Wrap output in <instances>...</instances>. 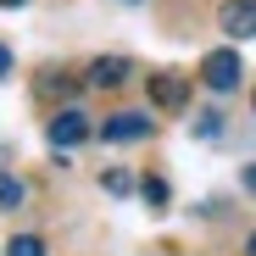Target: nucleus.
<instances>
[{"instance_id":"nucleus-1","label":"nucleus","mask_w":256,"mask_h":256,"mask_svg":"<svg viewBox=\"0 0 256 256\" xmlns=\"http://www.w3.org/2000/svg\"><path fill=\"white\" fill-rule=\"evenodd\" d=\"M95 134H100L106 145H140V140L156 134V117H145V112H112Z\"/></svg>"},{"instance_id":"nucleus-2","label":"nucleus","mask_w":256,"mask_h":256,"mask_svg":"<svg viewBox=\"0 0 256 256\" xmlns=\"http://www.w3.org/2000/svg\"><path fill=\"white\" fill-rule=\"evenodd\" d=\"M90 134H95V128H90V117H84L78 106H62V112L45 122V140H50V150H62V156H67L72 145H84Z\"/></svg>"},{"instance_id":"nucleus-3","label":"nucleus","mask_w":256,"mask_h":256,"mask_svg":"<svg viewBox=\"0 0 256 256\" xmlns=\"http://www.w3.org/2000/svg\"><path fill=\"white\" fill-rule=\"evenodd\" d=\"M240 72H245L240 50H206V62H200V78H206V90H218V95L240 90Z\"/></svg>"},{"instance_id":"nucleus-4","label":"nucleus","mask_w":256,"mask_h":256,"mask_svg":"<svg viewBox=\"0 0 256 256\" xmlns=\"http://www.w3.org/2000/svg\"><path fill=\"white\" fill-rule=\"evenodd\" d=\"M150 106L184 112V106H190V78H184V72H150Z\"/></svg>"},{"instance_id":"nucleus-5","label":"nucleus","mask_w":256,"mask_h":256,"mask_svg":"<svg viewBox=\"0 0 256 256\" xmlns=\"http://www.w3.org/2000/svg\"><path fill=\"white\" fill-rule=\"evenodd\" d=\"M218 28L228 39H256V0H223L218 6Z\"/></svg>"},{"instance_id":"nucleus-6","label":"nucleus","mask_w":256,"mask_h":256,"mask_svg":"<svg viewBox=\"0 0 256 256\" xmlns=\"http://www.w3.org/2000/svg\"><path fill=\"white\" fill-rule=\"evenodd\" d=\"M128 72H134L128 56H95V62H90V84H95V90H117Z\"/></svg>"},{"instance_id":"nucleus-7","label":"nucleus","mask_w":256,"mask_h":256,"mask_svg":"<svg viewBox=\"0 0 256 256\" xmlns=\"http://www.w3.org/2000/svg\"><path fill=\"white\" fill-rule=\"evenodd\" d=\"M34 95H39V100H67V95H78V78L50 67V72H39V78H34Z\"/></svg>"},{"instance_id":"nucleus-8","label":"nucleus","mask_w":256,"mask_h":256,"mask_svg":"<svg viewBox=\"0 0 256 256\" xmlns=\"http://www.w3.org/2000/svg\"><path fill=\"white\" fill-rule=\"evenodd\" d=\"M140 195H145V206H150V212H167V200H173V190H167V178H162V173H145V178H140Z\"/></svg>"},{"instance_id":"nucleus-9","label":"nucleus","mask_w":256,"mask_h":256,"mask_svg":"<svg viewBox=\"0 0 256 256\" xmlns=\"http://www.w3.org/2000/svg\"><path fill=\"white\" fill-rule=\"evenodd\" d=\"M28 200V190H22V178H12V173H0V212H17Z\"/></svg>"},{"instance_id":"nucleus-10","label":"nucleus","mask_w":256,"mask_h":256,"mask_svg":"<svg viewBox=\"0 0 256 256\" xmlns=\"http://www.w3.org/2000/svg\"><path fill=\"white\" fill-rule=\"evenodd\" d=\"M6 256H45V240H39V234H12L6 240Z\"/></svg>"},{"instance_id":"nucleus-11","label":"nucleus","mask_w":256,"mask_h":256,"mask_svg":"<svg viewBox=\"0 0 256 256\" xmlns=\"http://www.w3.org/2000/svg\"><path fill=\"white\" fill-rule=\"evenodd\" d=\"M100 190H106V195H128V190H134V173H122V167H106V173H100Z\"/></svg>"},{"instance_id":"nucleus-12","label":"nucleus","mask_w":256,"mask_h":256,"mask_svg":"<svg viewBox=\"0 0 256 256\" xmlns=\"http://www.w3.org/2000/svg\"><path fill=\"white\" fill-rule=\"evenodd\" d=\"M223 134V112H200L195 117V140H218Z\"/></svg>"},{"instance_id":"nucleus-13","label":"nucleus","mask_w":256,"mask_h":256,"mask_svg":"<svg viewBox=\"0 0 256 256\" xmlns=\"http://www.w3.org/2000/svg\"><path fill=\"white\" fill-rule=\"evenodd\" d=\"M240 184H245V190L256 195V162H250V167H245V173H240Z\"/></svg>"},{"instance_id":"nucleus-14","label":"nucleus","mask_w":256,"mask_h":256,"mask_svg":"<svg viewBox=\"0 0 256 256\" xmlns=\"http://www.w3.org/2000/svg\"><path fill=\"white\" fill-rule=\"evenodd\" d=\"M6 72H12V50H6V45H0V78H6Z\"/></svg>"},{"instance_id":"nucleus-15","label":"nucleus","mask_w":256,"mask_h":256,"mask_svg":"<svg viewBox=\"0 0 256 256\" xmlns=\"http://www.w3.org/2000/svg\"><path fill=\"white\" fill-rule=\"evenodd\" d=\"M0 6H6V12H17V6H28V0H0Z\"/></svg>"},{"instance_id":"nucleus-16","label":"nucleus","mask_w":256,"mask_h":256,"mask_svg":"<svg viewBox=\"0 0 256 256\" xmlns=\"http://www.w3.org/2000/svg\"><path fill=\"white\" fill-rule=\"evenodd\" d=\"M245 256H256V234H250V240H245Z\"/></svg>"},{"instance_id":"nucleus-17","label":"nucleus","mask_w":256,"mask_h":256,"mask_svg":"<svg viewBox=\"0 0 256 256\" xmlns=\"http://www.w3.org/2000/svg\"><path fill=\"white\" fill-rule=\"evenodd\" d=\"M250 112H256V84H250Z\"/></svg>"}]
</instances>
